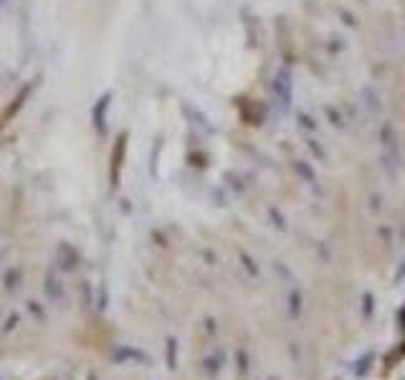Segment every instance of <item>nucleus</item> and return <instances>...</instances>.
Instances as JSON below:
<instances>
[]
</instances>
